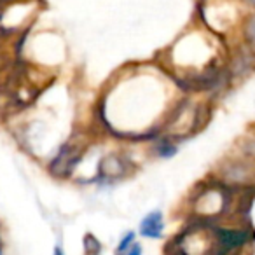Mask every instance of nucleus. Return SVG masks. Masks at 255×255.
I'll use <instances>...</instances> for the list:
<instances>
[{"mask_svg":"<svg viewBox=\"0 0 255 255\" xmlns=\"http://www.w3.org/2000/svg\"><path fill=\"white\" fill-rule=\"evenodd\" d=\"M124 255H142V247L138 243H133L131 247L128 248V252Z\"/></svg>","mask_w":255,"mask_h":255,"instance_id":"obj_6","label":"nucleus"},{"mask_svg":"<svg viewBox=\"0 0 255 255\" xmlns=\"http://www.w3.org/2000/svg\"><path fill=\"white\" fill-rule=\"evenodd\" d=\"M163 229H164V222L161 212H150L149 215L143 217L142 224H140V234L143 238H150V240L161 238Z\"/></svg>","mask_w":255,"mask_h":255,"instance_id":"obj_1","label":"nucleus"},{"mask_svg":"<svg viewBox=\"0 0 255 255\" xmlns=\"http://www.w3.org/2000/svg\"><path fill=\"white\" fill-rule=\"evenodd\" d=\"M248 4H252V5H255V0H248Z\"/></svg>","mask_w":255,"mask_h":255,"instance_id":"obj_8","label":"nucleus"},{"mask_svg":"<svg viewBox=\"0 0 255 255\" xmlns=\"http://www.w3.org/2000/svg\"><path fill=\"white\" fill-rule=\"evenodd\" d=\"M247 35H248V39L252 40V44H255V18H252L250 23H248V26H247Z\"/></svg>","mask_w":255,"mask_h":255,"instance_id":"obj_5","label":"nucleus"},{"mask_svg":"<svg viewBox=\"0 0 255 255\" xmlns=\"http://www.w3.org/2000/svg\"><path fill=\"white\" fill-rule=\"evenodd\" d=\"M123 164H121V159L117 156H114V166H110L109 163H107L105 159L102 161V175H105V177H119L121 173H123Z\"/></svg>","mask_w":255,"mask_h":255,"instance_id":"obj_2","label":"nucleus"},{"mask_svg":"<svg viewBox=\"0 0 255 255\" xmlns=\"http://www.w3.org/2000/svg\"><path fill=\"white\" fill-rule=\"evenodd\" d=\"M133 240H135V233H128L126 236L121 240V243H119V247H117V250H116V255H124L128 252V248L131 247L133 245Z\"/></svg>","mask_w":255,"mask_h":255,"instance_id":"obj_3","label":"nucleus"},{"mask_svg":"<svg viewBox=\"0 0 255 255\" xmlns=\"http://www.w3.org/2000/svg\"><path fill=\"white\" fill-rule=\"evenodd\" d=\"M175 147L171 145V143H168V142H161L159 145H157V152L161 154L163 157H170V156H173L175 154Z\"/></svg>","mask_w":255,"mask_h":255,"instance_id":"obj_4","label":"nucleus"},{"mask_svg":"<svg viewBox=\"0 0 255 255\" xmlns=\"http://www.w3.org/2000/svg\"><path fill=\"white\" fill-rule=\"evenodd\" d=\"M54 255H65V254H63V250H61L60 247H56V248H54Z\"/></svg>","mask_w":255,"mask_h":255,"instance_id":"obj_7","label":"nucleus"}]
</instances>
